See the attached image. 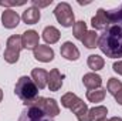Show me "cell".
I'll return each mask as SVG.
<instances>
[{"mask_svg":"<svg viewBox=\"0 0 122 121\" xmlns=\"http://www.w3.org/2000/svg\"><path fill=\"white\" fill-rule=\"evenodd\" d=\"M3 57H4V61H6V63H9V64H16V63L19 61V59H20V53L16 51V50L6 49Z\"/></svg>","mask_w":122,"mask_h":121,"instance_id":"cell-25","label":"cell"},{"mask_svg":"<svg viewBox=\"0 0 122 121\" xmlns=\"http://www.w3.org/2000/svg\"><path fill=\"white\" fill-rule=\"evenodd\" d=\"M82 44L87 49H95L98 47V33L95 30H88L85 33V36L82 37Z\"/></svg>","mask_w":122,"mask_h":121,"instance_id":"cell-17","label":"cell"},{"mask_svg":"<svg viewBox=\"0 0 122 121\" xmlns=\"http://www.w3.org/2000/svg\"><path fill=\"white\" fill-rule=\"evenodd\" d=\"M61 56L68 61H77L80 59V50L72 41H65L60 46Z\"/></svg>","mask_w":122,"mask_h":121,"instance_id":"cell-9","label":"cell"},{"mask_svg":"<svg viewBox=\"0 0 122 121\" xmlns=\"http://www.w3.org/2000/svg\"><path fill=\"white\" fill-rule=\"evenodd\" d=\"M54 16H56L57 22L60 23L62 27H72L74 23H75V17H74L72 7L68 3H65V1H61V3H58L56 6Z\"/></svg>","mask_w":122,"mask_h":121,"instance_id":"cell-3","label":"cell"},{"mask_svg":"<svg viewBox=\"0 0 122 121\" xmlns=\"http://www.w3.org/2000/svg\"><path fill=\"white\" fill-rule=\"evenodd\" d=\"M112 70H114L115 73H118L119 76H122V60L115 61V63L112 64Z\"/></svg>","mask_w":122,"mask_h":121,"instance_id":"cell-28","label":"cell"},{"mask_svg":"<svg viewBox=\"0 0 122 121\" xmlns=\"http://www.w3.org/2000/svg\"><path fill=\"white\" fill-rule=\"evenodd\" d=\"M107 114H108V108L105 105H95V107L90 108V116H91L92 121L104 120V118H107Z\"/></svg>","mask_w":122,"mask_h":121,"instance_id":"cell-20","label":"cell"},{"mask_svg":"<svg viewBox=\"0 0 122 121\" xmlns=\"http://www.w3.org/2000/svg\"><path fill=\"white\" fill-rule=\"evenodd\" d=\"M82 83L87 87V90H97V88H101L102 78L97 73H87L82 77Z\"/></svg>","mask_w":122,"mask_h":121,"instance_id":"cell-14","label":"cell"},{"mask_svg":"<svg viewBox=\"0 0 122 121\" xmlns=\"http://www.w3.org/2000/svg\"><path fill=\"white\" fill-rule=\"evenodd\" d=\"M41 34H43V36H41L43 40H44L47 44H56L61 37L60 30H58L57 27H54V26H47V27H44V30H43Z\"/></svg>","mask_w":122,"mask_h":121,"instance_id":"cell-15","label":"cell"},{"mask_svg":"<svg viewBox=\"0 0 122 121\" xmlns=\"http://www.w3.org/2000/svg\"><path fill=\"white\" fill-rule=\"evenodd\" d=\"M14 94L23 101V104L27 107L38 97V88L34 84V81L31 80L29 76H21L14 86Z\"/></svg>","mask_w":122,"mask_h":121,"instance_id":"cell-2","label":"cell"},{"mask_svg":"<svg viewBox=\"0 0 122 121\" xmlns=\"http://www.w3.org/2000/svg\"><path fill=\"white\" fill-rule=\"evenodd\" d=\"M17 121H54V120H53V117L47 116L40 108H37L34 105H27L21 111Z\"/></svg>","mask_w":122,"mask_h":121,"instance_id":"cell-5","label":"cell"},{"mask_svg":"<svg viewBox=\"0 0 122 121\" xmlns=\"http://www.w3.org/2000/svg\"><path fill=\"white\" fill-rule=\"evenodd\" d=\"M107 90L111 95H115L117 93H119L122 90V81L115 78V77H111L108 80V84H107Z\"/></svg>","mask_w":122,"mask_h":121,"instance_id":"cell-24","label":"cell"},{"mask_svg":"<svg viewBox=\"0 0 122 121\" xmlns=\"http://www.w3.org/2000/svg\"><path fill=\"white\" fill-rule=\"evenodd\" d=\"M53 3V0H47V1H38V0H31V4L34 6V7H37V9H40V7H47V6H50Z\"/></svg>","mask_w":122,"mask_h":121,"instance_id":"cell-27","label":"cell"},{"mask_svg":"<svg viewBox=\"0 0 122 121\" xmlns=\"http://www.w3.org/2000/svg\"><path fill=\"white\" fill-rule=\"evenodd\" d=\"M107 95V90L105 88H97V90H88L87 91V100L90 103H102L104 98Z\"/></svg>","mask_w":122,"mask_h":121,"instance_id":"cell-19","label":"cell"},{"mask_svg":"<svg viewBox=\"0 0 122 121\" xmlns=\"http://www.w3.org/2000/svg\"><path fill=\"white\" fill-rule=\"evenodd\" d=\"M62 78L64 76H61L58 68H53L48 73V81H47V87L50 91H58L62 87Z\"/></svg>","mask_w":122,"mask_h":121,"instance_id":"cell-12","label":"cell"},{"mask_svg":"<svg viewBox=\"0 0 122 121\" xmlns=\"http://www.w3.org/2000/svg\"><path fill=\"white\" fill-rule=\"evenodd\" d=\"M1 101H3V90L0 88V103H1Z\"/></svg>","mask_w":122,"mask_h":121,"instance_id":"cell-31","label":"cell"},{"mask_svg":"<svg viewBox=\"0 0 122 121\" xmlns=\"http://www.w3.org/2000/svg\"><path fill=\"white\" fill-rule=\"evenodd\" d=\"M99 50L109 59L122 57V27L111 24L98 37Z\"/></svg>","mask_w":122,"mask_h":121,"instance_id":"cell-1","label":"cell"},{"mask_svg":"<svg viewBox=\"0 0 122 121\" xmlns=\"http://www.w3.org/2000/svg\"><path fill=\"white\" fill-rule=\"evenodd\" d=\"M109 121H122L121 117H112V118H109Z\"/></svg>","mask_w":122,"mask_h":121,"instance_id":"cell-30","label":"cell"},{"mask_svg":"<svg viewBox=\"0 0 122 121\" xmlns=\"http://www.w3.org/2000/svg\"><path fill=\"white\" fill-rule=\"evenodd\" d=\"M7 49L10 50H16V51H21L23 49V44H21V36L19 34H13L7 38Z\"/></svg>","mask_w":122,"mask_h":121,"instance_id":"cell-23","label":"cell"},{"mask_svg":"<svg viewBox=\"0 0 122 121\" xmlns=\"http://www.w3.org/2000/svg\"><path fill=\"white\" fill-rule=\"evenodd\" d=\"M98 121H109V120H107V118H104V120H98Z\"/></svg>","mask_w":122,"mask_h":121,"instance_id":"cell-32","label":"cell"},{"mask_svg":"<svg viewBox=\"0 0 122 121\" xmlns=\"http://www.w3.org/2000/svg\"><path fill=\"white\" fill-rule=\"evenodd\" d=\"M108 13V19L111 22V24H115V26H121L122 27V4L115 9V10H109L107 11Z\"/></svg>","mask_w":122,"mask_h":121,"instance_id":"cell-22","label":"cell"},{"mask_svg":"<svg viewBox=\"0 0 122 121\" xmlns=\"http://www.w3.org/2000/svg\"><path fill=\"white\" fill-rule=\"evenodd\" d=\"M33 56L37 61L41 63H50L54 60V50L47 46V44H38L34 50H33Z\"/></svg>","mask_w":122,"mask_h":121,"instance_id":"cell-7","label":"cell"},{"mask_svg":"<svg viewBox=\"0 0 122 121\" xmlns=\"http://www.w3.org/2000/svg\"><path fill=\"white\" fill-rule=\"evenodd\" d=\"M87 64H88V67L92 70V73H95V71H99V70L104 68L105 60L101 56H98V54H91V56H88Z\"/></svg>","mask_w":122,"mask_h":121,"instance_id":"cell-18","label":"cell"},{"mask_svg":"<svg viewBox=\"0 0 122 121\" xmlns=\"http://www.w3.org/2000/svg\"><path fill=\"white\" fill-rule=\"evenodd\" d=\"M41 19V13H40V9L31 6V7H27L23 14H21V20L26 23V24H37L38 20Z\"/></svg>","mask_w":122,"mask_h":121,"instance_id":"cell-13","label":"cell"},{"mask_svg":"<svg viewBox=\"0 0 122 121\" xmlns=\"http://www.w3.org/2000/svg\"><path fill=\"white\" fill-rule=\"evenodd\" d=\"M91 26L94 27V30H105L107 27L111 26V22L108 19V13L105 9H98L97 10V14L91 19Z\"/></svg>","mask_w":122,"mask_h":121,"instance_id":"cell-8","label":"cell"},{"mask_svg":"<svg viewBox=\"0 0 122 121\" xmlns=\"http://www.w3.org/2000/svg\"><path fill=\"white\" fill-rule=\"evenodd\" d=\"M21 44L26 50H34L40 44V36L36 30H27L21 34Z\"/></svg>","mask_w":122,"mask_h":121,"instance_id":"cell-10","label":"cell"},{"mask_svg":"<svg viewBox=\"0 0 122 121\" xmlns=\"http://www.w3.org/2000/svg\"><path fill=\"white\" fill-rule=\"evenodd\" d=\"M75 117H77L78 121H92L91 116H90V108H88V105H84V107L75 114Z\"/></svg>","mask_w":122,"mask_h":121,"instance_id":"cell-26","label":"cell"},{"mask_svg":"<svg viewBox=\"0 0 122 121\" xmlns=\"http://www.w3.org/2000/svg\"><path fill=\"white\" fill-rule=\"evenodd\" d=\"M31 80L34 81V84L37 86L38 90H43L47 87V81H48V73L44 68H33L31 70Z\"/></svg>","mask_w":122,"mask_h":121,"instance_id":"cell-11","label":"cell"},{"mask_svg":"<svg viewBox=\"0 0 122 121\" xmlns=\"http://www.w3.org/2000/svg\"><path fill=\"white\" fill-rule=\"evenodd\" d=\"M87 23L84 20H80V22H75L74 26H72V34L77 40H82V37L85 36L87 33Z\"/></svg>","mask_w":122,"mask_h":121,"instance_id":"cell-21","label":"cell"},{"mask_svg":"<svg viewBox=\"0 0 122 121\" xmlns=\"http://www.w3.org/2000/svg\"><path fill=\"white\" fill-rule=\"evenodd\" d=\"M81 101H82V100H81L77 94H74V93H65V94L61 97V105H62L64 108H68V110H72V108L77 107Z\"/></svg>","mask_w":122,"mask_h":121,"instance_id":"cell-16","label":"cell"},{"mask_svg":"<svg viewBox=\"0 0 122 121\" xmlns=\"http://www.w3.org/2000/svg\"><path fill=\"white\" fill-rule=\"evenodd\" d=\"M30 105H34L37 108H40L41 111H44L47 116L50 117H56L60 114V105L54 98H48V97H37Z\"/></svg>","mask_w":122,"mask_h":121,"instance_id":"cell-4","label":"cell"},{"mask_svg":"<svg viewBox=\"0 0 122 121\" xmlns=\"http://www.w3.org/2000/svg\"><path fill=\"white\" fill-rule=\"evenodd\" d=\"M114 97H115V101H117V103H118L119 105H122V90L119 91V93H117V94H115Z\"/></svg>","mask_w":122,"mask_h":121,"instance_id":"cell-29","label":"cell"},{"mask_svg":"<svg viewBox=\"0 0 122 121\" xmlns=\"http://www.w3.org/2000/svg\"><path fill=\"white\" fill-rule=\"evenodd\" d=\"M20 20H21V16L13 10V9H6L3 13H1V24L4 29H14L20 24Z\"/></svg>","mask_w":122,"mask_h":121,"instance_id":"cell-6","label":"cell"}]
</instances>
